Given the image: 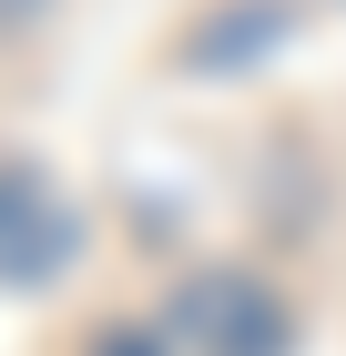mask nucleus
<instances>
[{
	"label": "nucleus",
	"mask_w": 346,
	"mask_h": 356,
	"mask_svg": "<svg viewBox=\"0 0 346 356\" xmlns=\"http://www.w3.org/2000/svg\"><path fill=\"white\" fill-rule=\"evenodd\" d=\"M61 254V214L31 173H0V275H41Z\"/></svg>",
	"instance_id": "f03ea898"
},
{
	"label": "nucleus",
	"mask_w": 346,
	"mask_h": 356,
	"mask_svg": "<svg viewBox=\"0 0 346 356\" xmlns=\"http://www.w3.org/2000/svg\"><path fill=\"white\" fill-rule=\"evenodd\" d=\"M184 346L194 356H285V305L255 275H194L184 285Z\"/></svg>",
	"instance_id": "f257e3e1"
}]
</instances>
